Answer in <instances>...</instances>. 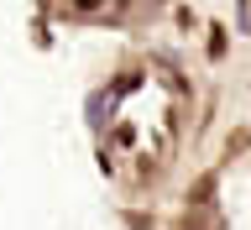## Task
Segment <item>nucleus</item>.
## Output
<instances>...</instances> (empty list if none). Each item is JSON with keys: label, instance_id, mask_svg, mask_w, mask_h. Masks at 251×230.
Masks as SVG:
<instances>
[{"label": "nucleus", "instance_id": "nucleus-1", "mask_svg": "<svg viewBox=\"0 0 251 230\" xmlns=\"http://www.w3.org/2000/svg\"><path fill=\"white\" fill-rule=\"evenodd\" d=\"M209 194H215V178H209V173H204L199 183L188 188V199H194V204H209Z\"/></svg>", "mask_w": 251, "mask_h": 230}]
</instances>
